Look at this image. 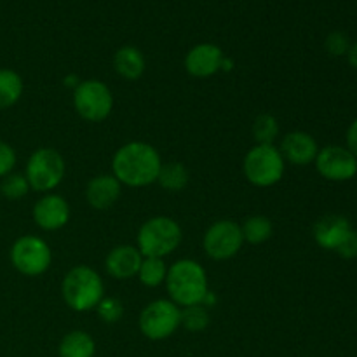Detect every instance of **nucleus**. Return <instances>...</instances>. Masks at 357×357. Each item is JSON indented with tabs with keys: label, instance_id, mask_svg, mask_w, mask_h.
Listing matches in <instances>:
<instances>
[{
	"label": "nucleus",
	"instance_id": "nucleus-1",
	"mask_svg": "<svg viewBox=\"0 0 357 357\" xmlns=\"http://www.w3.org/2000/svg\"><path fill=\"white\" fill-rule=\"evenodd\" d=\"M162 164V157L155 146L145 142H129L115 150L112 174L122 187L145 188L157 183Z\"/></svg>",
	"mask_w": 357,
	"mask_h": 357
},
{
	"label": "nucleus",
	"instance_id": "nucleus-2",
	"mask_svg": "<svg viewBox=\"0 0 357 357\" xmlns=\"http://www.w3.org/2000/svg\"><path fill=\"white\" fill-rule=\"evenodd\" d=\"M166 289L169 300L180 309L202 305L206 293L209 291L206 268L192 258H181L167 267Z\"/></svg>",
	"mask_w": 357,
	"mask_h": 357
},
{
	"label": "nucleus",
	"instance_id": "nucleus-29",
	"mask_svg": "<svg viewBox=\"0 0 357 357\" xmlns=\"http://www.w3.org/2000/svg\"><path fill=\"white\" fill-rule=\"evenodd\" d=\"M16 162H17L16 150H14L9 143L0 142V178L13 173V169L16 167Z\"/></svg>",
	"mask_w": 357,
	"mask_h": 357
},
{
	"label": "nucleus",
	"instance_id": "nucleus-34",
	"mask_svg": "<svg viewBox=\"0 0 357 357\" xmlns=\"http://www.w3.org/2000/svg\"><path fill=\"white\" fill-rule=\"evenodd\" d=\"M234 68V61L230 58H223L222 61V68H220V72H230V70Z\"/></svg>",
	"mask_w": 357,
	"mask_h": 357
},
{
	"label": "nucleus",
	"instance_id": "nucleus-26",
	"mask_svg": "<svg viewBox=\"0 0 357 357\" xmlns=\"http://www.w3.org/2000/svg\"><path fill=\"white\" fill-rule=\"evenodd\" d=\"M30 190L31 188L28 185V180L24 178V174L10 173L7 176H3L2 181H0V194L6 199H9V201L23 199Z\"/></svg>",
	"mask_w": 357,
	"mask_h": 357
},
{
	"label": "nucleus",
	"instance_id": "nucleus-17",
	"mask_svg": "<svg viewBox=\"0 0 357 357\" xmlns=\"http://www.w3.org/2000/svg\"><path fill=\"white\" fill-rule=\"evenodd\" d=\"M352 232V225L345 216L326 215L314 225V241L326 251H337L345 237Z\"/></svg>",
	"mask_w": 357,
	"mask_h": 357
},
{
	"label": "nucleus",
	"instance_id": "nucleus-32",
	"mask_svg": "<svg viewBox=\"0 0 357 357\" xmlns=\"http://www.w3.org/2000/svg\"><path fill=\"white\" fill-rule=\"evenodd\" d=\"M347 61L352 68L357 70V42L351 44V49H349V52H347Z\"/></svg>",
	"mask_w": 357,
	"mask_h": 357
},
{
	"label": "nucleus",
	"instance_id": "nucleus-3",
	"mask_svg": "<svg viewBox=\"0 0 357 357\" xmlns=\"http://www.w3.org/2000/svg\"><path fill=\"white\" fill-rule=\"evenodd\" d=\"M61 296L68 309L75 312H89L96 309L105 296L103 279L89 265H77L63 278Z\"/></svg>",
	"mask_w": 357,
	"mask_h": 357
},
{
	"label": "nucleus",
	"instance_id": "nucleus-18",
	"mask_svg": "<svg viewBox=\"0 0 357 357\" xmlns=\"http://www.w3.org/2000/svg\"><path fill=\"white\" fill-rule=\"evenodd\" d=\"M145 56L135 45H124L117 49L114 56V68L119 77L126 80H138L145 72Z\"/></svg>",
	"mask_w": 357,
	"mask_h": 357
},
{
	"label": "nucleus",
	"instance_id": "nucleus-11",
	"mask_svg": "<svg viewBox=\"0 0 357 357\" xmlns=\"http://www.w3.org/2000/svg\"><path fill=\"white\" fill-rule=\"evenodd\" d=\"M316 169L328 181H349L357 174V157L347 146L328 145L319 149L316 160Z\"/></svg>",
	"mask_w": 357,
	"mask_h": 357
},
{
	"label": "nucleus",
	"instance_id": "nucleus-22",
	"mask_svg": "<svg viewBox=\"0 0 357 357\" xmlns=\"http://www.w3.org/2000/svg\"><path fill=\"white\" fill-rule=\"evenodd\" d=\"M190 174L185 164L181 162H164L160 167L157 183L167 192H181L188 185Z\"/></svg>",
	"mask_w": 357,
	"mask_h": 357
},
{
	"label": "nucleus",
	"instance_id": "nucleus-30",
	"mask_svg": "<svg viewBox=\"0 0 357 357\" xmlns=\"http://www.w3.org/2000/svg\"><path fill=\"white\" fill-rule=\"evenodd\" d=\"M337 253L340 255L345 260H352V258H357V230L352 229V232L345 237L344 243L338 246Z\"/></svg>",
	"mask_w": 357,
	"mask_h": 357
},
{
	"label": "nucleus",
	"instance_id": "nucleus-21",
	"mask_svg": "<svg viewBox=\"0 0 357 357\" xmlns=\"http://www.w3.org/2000/svg\"><path fill=\"white\" fill-rule=\"evenodd\" d=\"M241 232H243L244 243L250 244H264L267 243L274 232V225H272L271 218L264 215H253L246 218L241 225Z\"/></svg>",
	"mask_w": 357,
	"mask_h": 357
},
{
	"label": "nucleus",
	"instance_id": "nucleus-28",
	"mask_svg": "<svg viewBox=\"0 0 357 357\" xmlns=\"http://www.w3.org/2000/svg\"><path fill=\"white\" fill-rule=\"evenodd\" d=\"M324 47H326L328 54L340 58V56H347L349 49H351V40L344 31H331L324 40Z\"/></svg>",
	"mask_w": 357,
	"mask_h": 357
},
{
	"label": "nucleus",
	"instance_id": "nucleus-14",
	"mask_svg": "<svg viewBox=\"0 0 357 357\" xmlns=\"http://www.w3.org/2000/svg\"><path fill=\"white\" fill-rule=\"evenodd\" d=\"M279 152L284 162H289L291 166H309L316 160L319 145L309 132L291 131L282 138Z\"/></svg>",
	"mask_w": 357,
	"mask_h": 357
},
{
	"label": "nucleus",
	"instance_id": "nucleus-16",
	"mask_svg": "<svg viewBox=\"0 0 357 357\" xmlns=\"http://www.w3.org/2000/svg\"><path fill=\"white\" fill-rule=\"evenodd\" d=\"M122 194V185L114 174H98L91 178L86 187V201L96 211H107Z\"/></svg>",
	"mask_w": 357,
	"mask_h": 357
},
{
	"label": "nucleus",
	"instance_id": "nucleus-4",
	"mask_svg": "<svg viewBox=\"0 0 357 357\" xmlns=\"http://www.w3.org/2000/svg\"><path fill=\"white\" fill-rule=\"evenodd\" d=\"M183 239L180 223L171 216L146 220L136 236V248L145 258H166L178 250Z\"/></svg>",
	"mask_w": 357,
	"mask_h": 357
},
{
	"label": "nucleus",
	"instance_id": "nucleus-33",
	"mask_svg": "<svg viewBox=\"0 0 357 357\" xmlns=\"http://www.w3.org/2000/svg\"><path fill=\"white\" fill-rule=\"evenodd\" d=\"M80 82H82V80H80L75 73H70V75H66L65 79H63V84H65L66 87H72L73 91L77 89V86H79Z\"/></svg>",
	"mask_w": 357,
	"mask_h": 357
},
{
	"label": "nucleus",
	"instance_id": "nucleus-9",
	"mask_svg": "<svg viewBox=\"0 0 357 357\" xmlns=\"http://www.w3.org/2000/svg\"><path fill=\"white\" fill-rule=\"evenodd\" d=\"M138 326L143 337L149 340H166L181 326V309L171 300H153L139 314Z\"/></svg>",
	"mask_w": 357,
	"mask_h": 357
},
{
	"label": "nucleus",
	"instance_id": "nucleus-20",
	"mask_svg": "<svg viewBox=\"0 0 357 357\" xmlns=\"http://www.w3.org/2000/svg\"><path fill=\"white\" fill-rule=\"evenodd\" d=\"M24 91L23 79L10 68H0V110L14 107Z\"/></svg>",
	"mask_w": 357,
	"mask_h": 357
},
{
	"label": "nucleus",
	"instance_id": "nucleus-13",
	"mask_svg": "<svg viewBox=\"0 0 357 357\" xmlns=\"http://www.w3.org/2000/svg\"><path fill=\"white\" fill-rule=\"evenodd\" d=\"M223 58L225 54L216 44H197L185 56V70L195 79H208L220 72Z\"/></svg>",
	"mask_w": 357,
	"mask_h": 357
},
{
	"label": "nucleus",
	"instance_id": "nucleus-12",
	"mask_svg": "<svg viewBox=\"0 0 357 357\" xmlns=\"http://www.w3.org/2000/svg\"><path fill=\"white\" fill-rule=\"evenodd\" d=\"M33 222L45 232H56L70 222V204L63 195L44 194L33 204Z\"/></svg>",
	"mask_w": 357,
	"mask_h": 357
},
{
	"label": "nucleus",
	"instance_id": "nucleus-10",
	"mask_svg": "<svg viewBox=\"0 0 357 357\" xmlns=\"http://www.w3.org/2000/svg\"><path fill=\"white\" fill-rule=\"evenodd\" d=\"M244 244L239 223L232 220H218L211 223L202 237L204 253L215 261H225L236 257Z\"/></svg>",
	"mask_w": 357,
	"mask_h": 357
},
{
	"label": "nucleus",
	"instance_id": "nucleus-5",
	"mask_svg": "<svg viewBox=\"0 0 357 357\" xmlns=\"http://www.w3.org/2000/svg\"><path fill=\"white\" fill-rule=\"evenodd\" d=\"M286 171V162L282 159L279 146L275 145H255L248 150L243 160L244 178L253 187L268 188L282 180Z\"/></svg>",
	"mask_w": 357,
	"mask_h": 357
},
{
	"label": "nucleus",
	"instance_id": "nucleus-6",
	"mask_svg": "<svg viewBox=\"0 0 357 357\" xmlns=\"http://www.w3.org/2000/svg\"><path fill=\"white\" fill-rule=\"evenodd\" d=\"M66 174V162L61 153L51 146H42L31 152L24 167V178L31 190L51 194L59 187Z\"/></svg>",
	"mask_w": 357,
	"mask_h": 357
},
{
	"label": "nucleus",
	"instance_id": "nucleus-27",
	"mask_svg": "<svg viewBox=\"0 0 357 357\" xmlns=\"http://www.w3.org/2000/svg\"><path fill=\"white\" fill-rule=\"evenodd\" d=\"M94 310H96L98 317H100L103 323L114 324L117 323L122 317V314H124V305H122L121 300L115 298V296H103Z\"/></svg>",
	"mask_w": 357,
	"mask_h": 357
},
{
	"label": "nucleus",
	"instance_id": "nucleus-23",
	"mask_svg": "<svg viewBox=\"0 0 357 357\" xmlns=\"http://www.w3.org/2000/svg\"><path fill=\"white\" fill-rule=\"evenodd\" d=\"M167 275V265L164 258H145L143 257L142 267H139L138 275L143 286L146 288H159L166 282Z\"/></svg>",
	"mask_w": 357,
	"mask_h": 357
},
{
	"label": "nucleus",
	"instance_id": "nucleus-7",
	"mask_svg": "<svg viewBox=\"0 0 357 357\" xmlns=\"http://www.w3.org/2000/svg\"><path fill=\"white\" fill-rule=\"evenodd\" d=\"M10 265L24 278H38L45 274L52 264L49 244L38 236H21L13 243L9 251Z\"/></svg>",
	"mask_w": 357,
	"mask_h": 357
},
{
	"label": "nucleus",
	"instance_id": "nucleus-25",
	"mask_svg": "<svg viewBox=\"0 0 357 357\" xmlns=\"http://www.w3.org/2000/svg\"><path fill=\"white\" fill-rule=\"evenodd\" d=\"M209 312L204 305H192L181 309V326L192 333H201L208 328Z\"/></svg>",
	"mask_w": 357,
	"mask_h": 357
},
{
	"label": "nucleus",
	"instance_id": "nucleus-8",
	"mask_svg": "<svg viewBox=\"0 0 357 357\" xmlns=\"http://www.w3.org/2000/svg\"><path fill=\"white\" fill-rule=\"evenodd\" d=\"M73 108L80 119L100 124L107 121L114 110V94L101 80H82L73 91Z\"/></svg>",
	"mask_w": 357,
	"mask_h": 357
},
{
	"label": "nucleus",
	"instance_id": "nucleus-31",
	"mask_svg": "<svg viewBox=\"0 0 357 357\" xmlns=\"http://www.w3.org/2000/svg\"><path fill=\"white\" fill-rule=\"evenodd\" d=\"M345 142H347V149L357 157V119H354L352 124L349 126L347 135H345Z\"/></svg>",
	"mask_w": 357,
	"mask_h": 357
},
{
	"label": "nucleus",
	"instance_id": "nucleus-15",
	"mask_svg": "<svg viewBox=\"0 0 357 357\" xmlns=\"http://www.w3.org/2000/svg\"><path fill=\"white\" fill-rule=\"evenodd\" d=\"M143 255L139 253L138 248L131 244H119L108 251L105 258V268L108 275L117 281H128L138 275L139 267H142Z\"/></svg>",
	"mask_w": 357,
	"mask_h": 357
},
{
	"label": "nucleus",
	"instance_id": "nucleus-19",
	"mask_svg": "<svg viewBox=\"0 0 357 357\" xmlns=\"http://www.w3.org/2000/svg\"><path fill=\"white\" fill-rule=\"evenodd\" d=\"M59 357H94L96 342L87 331L73 330L59 342Z\"/></svg>",
	"mask_w": 357,
	"mask_h": 357
},
{
	"label": "nucleus",
	"instance_id": "nucleus-24",
	"mask_svg": "<svg viewBox=\"0 0 357 357\" xmlns=\"http://www.w3.org/2000/svg\"><path fill=\"white\" fill-rule=\"evenodd\" d=\"M279 136V122L272 114H260L253 122V138L257 145H274Z\"/></svg>",
	"mask_w": 357,
	"mask_h": 357
}]
</instances>
